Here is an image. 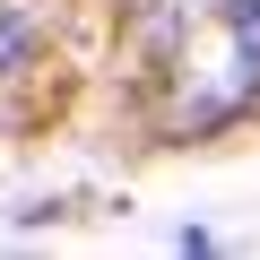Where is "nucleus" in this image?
Returning a JSON list of instances; mask_svg holds the SVG:
<instances>
[{
	"label": "nucleus",
	"instance_id": "f257e3e1",
	"mask_svg": "<svg viewBox=\"0 0 260 260\" xmlns=\"http://www.w3.org/2000/svg\"><path fill=\"white\" fill-rule=\"evenodd\" d=\"M26 52H35V18L18 9V0H0V70H18Z\"/></svg>",
	"mask_w": 260,
	"mask_h": 260
},
{
	"label": "nucleus",
	"instance_id": "f03ea898",
	"mask_svg": "<svg viewBox=\"0 0 260 260\" xmlns=\"http://www.w3.org/2000/svg\"><path fill=\"white\" fill-rule=\"evenodd\" d=\"M225 35H234V52L260 61V0H225Z\"/></svg>",
	"mask_w": 260,
	"mask_h": 260
}]
</instances>
